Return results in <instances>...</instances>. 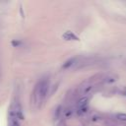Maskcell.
I'll return each instance as SVG.
<instances>
[{
	"mask_svg": "<svg viewBox=\"0 0 126 126\" xmlns=\"http://www.w3.org/2000/svg\"><path fill=\"white\" fill-rule=\"evenodd\" d=\"M75 60H76V58H71V59H69L68 61H66L64 64H63V68L64 69H67V68H69L70 66H72L73 64H74V62H75Z\"/></svg>",
	"mask_w": 126,
	"mask_h": 126,
	"instance_id": "cell-4",
	"label": "cell"
},
{
	"mask_svg": "<svg viewBox=\"0 0 126 126\" xmlns=\"http://www.w3.org/2000/svg\"><path fill=\"white\" fill-rule=\"evenodd\" d=\"M49 89V81L48 79H42L37 83V85L34 88L33 94H32V102L36 105L40 104L42 100L45 98L47 92Z\"/></svg>",
	"mask_w": 126,
	"mask_h": 126,
	"instance_id": "cell-1",
	"label": "cell"
},
{
	"mask_svg": "<svg viewBox=\"0 0 126 126\" xmlns=\"http://www.w3.org/2000/svg\"><path fill=\"white\" fill-rule=\"evenodd\" d=\"M20 118L18 114L16 113L15 109H11L9 112V118H8V126H20Z\"/></svg>",
	"mask_w": 126,
	"mask_h": 126,
	"instance_id": "cell-2",
	"label": "cell"
},
{
	"mask_svg": "<svg viewBox=\"0 0 126 126\" xmlns=\"http://www.w3.org/2000/svg\"><path fill=\"white\" fill-rule=\"evenodd\" d=\"M88 100H89V98H88L87 96H83L82 98H80V99H79V101H78V103H77L78 108H79V109L85 108V107H86V105H87V103H88Z\"/></svg>",
	"mask_w": 126,
	"mask_h": 126,
	"instance_id": "cell-3",
	"label": "cell"
},
{
	"mask_svg": "<svg viewBox=\"0 0 126 126\" xmlns=\"http://www.w3.org/2000/svg\"><path fill=\"white\" fill-rule=\"evenodd\" d=\"M116 118L121 121H126V113H118L116 114Z\"/></svg>",
	"mask_w": 126,
	"mask_h": 126,
	"instance_id": "cell-5",
	"label": "cell"
}]
</instances>
